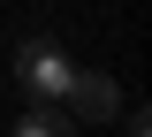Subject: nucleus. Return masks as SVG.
<instances>
[{"instance_id":"f257e3e1","label":"nucleus","mask_w":152,"mask_h":137,"mask_svg":"<svg viewBox=\"0 0 152 137\" xmlns=\"http://www.w3.org/2000/svg\"><path fill=\"white\" fill-rule=\"evenodd\" d=\"M69 76H76V61L61 53L53 38H23L15 46V84L38 99V107H61V99H69Z\"/></svg>"},{"instance_id":"f03ea898","label":"nucleus","mask_w":152,"mask_h":137,"mask_svg":"<svg viewBox=\"0 0 152 137\" xmlns=\"http://www.w3.org/2000/svg\"><path fill=\"white\" fill-rule=\"evenodd\" d=\"M61 114H69V122H114V114H122V84H114L107 69H76Z\"/></svg>"},{"instance_id":"7ed1b4c3","label":"nucleus","mask_w":152,"mask_h":137,"mask_svg":"<svg viewBox=\"0 0 152 137\" xmlns=\"http://www.w3.org/2000/svg\"><path fill=\"white\" fill-rule=\"evenodd\" d=\"M8 137H76V122L61 114V107H31V114H23Z\"/></svg>"}]
</instances>
